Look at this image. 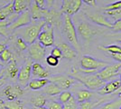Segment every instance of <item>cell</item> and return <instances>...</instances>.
I'll return each instance as SVG.
<instances>
[{
	"mask_svg": "<svg viewBox=\"0 0 121 109\" xmlns=\"http://www.w3.org/2000/svg\"><path fill=\"white\" fill-rule=\"evenodd\" d=\"M113 37H114V39H115L116 42L121 43V32H120V34H116V35H114Z\"/></svg>",
	"mask_w": 121,
	"mask_h": 109,
	"instance_id": "f6af8a7d",
	"label": "cell"
},
{
	"mask_svg": "<svg viewBox=\"0 0 121 109\" xmlns=\"http://www.w3.org/2000/svg\"><path fill=\"white\" fill-rule=\"evenodd\" d=\"M72 95L70 91H63L59 95V97H58V100L59 102H60L61 104H65L66 102H68L70 99L71 98Z\"/></svg>",
	"mask_w": 121,
	"mask_h": 109,
	"instance_id": "836d02e7",
	"label": "cell"
},
{
	"mask_svg": "<svg viewBox=\"0 0 121 109\" xmlns=\"http://www.w3.org/2000/svg\"><path fill=\"white\" fill-rule=\"evenodd\" d=\"M43 92L44 94L50 95V96H54V95H60L62 90L56 85V84L52 83V82H50L46 86L43 87Z\"/></svg>",
	"mask_w": 121,
	"mask_h": 109,
	"instance_id": "d4e9b609",
	"label": "cell"
},
{
	"mask_svg": "<svg viewBox=\"0 0 121 109\" xmlns=\"http://www.w3.org/2000/svg\"><path fill=\"white\" fill-rule=\"evenodd\" d=\"M32 21L33 19H32V16H31L30 9H27L18 15V16L15 18V20L8 26V29L12 33V32L16 31L24 26H28L29 24L32 23Z\"/></svg>",
	"mask_w": 121,
	"mask_h": 109,
	"instance_id": "ba28073f",
	"label": "cell"
},
{
	"mask_svg": "<svg viewBox=\"0 0 121 109\" xmlns=\"http://www.w3.org/2000/svg\"><path fill=\"white\" fill-rule=\"evenodd\" d=\"M45 24L46 22L44 20L34 21L28 26H24L16 31L19 33L20 37L25 40L27 45H31L38 39V36Z\"/></svg>",
	"mask_w": 121,
	"mask_h": 109,
	"instance_id": "7a4b0ae2",
	"label": "cell"
},
{
	"mask_svg": "<svg viewBox=\"0 0 121 109\" xmlns=\"http://www.w3.org/2000/svg\"><path fill=\"white\" fill-rule=\"evenodd\" d=\"M64 109H79L80 108V103L77 101L76 97L71 96V98L66 102L65 104H63Z\"/></svg>",
	"mask_w": 121,
	"mask_h": 109,
	"instance_id": "f546056e",
	"label": "cell"
},
{
	"mask_svg": "<svg viewBox=\"0 0 121 109\" xmlns=\"http://www.w3.org/2000/svg\"><path fill=\"white\" fill-rule=\"evenodd\" d=\"M49 83H50V80L48 78H35L30 81L28 85L32 90H39V89L43 88Z\"/></svg>",
	"mask_w": 121,
	"mask_h": 109,
	"instance_id": "603a6c76",
	"label": "cell"
},
{
	"mask_svg": "<svg viewBox=\"0 0 121 109\" xmlns=\"http://www.w3.org/2000/svg\"><path fill=\"white\" fill-rule=\"evenodd\" d=\"M57 47H59L60 49L63 58L72 60L77 57V51L71 45H69L67 43H60L57 45Z\"/></svg>",
	"mask_w": 121,
	"mask_h": 109,
	"instance_id": "e0dca14e",
	"label": "cell"
},
{
	"mask_svg": "<svg viewBox=\"0 0 121 109\" xmlns=\"http://www.w3.org/2000/svg\"><path fill=\"white\" fill-rule=\"evenodd\" d=\"M118 46H120V47H121V43H119V45H118Z\"/></svg>",
	"mask_w": 121,
	"mask_h": 109,
	"instance_id": "f907efd6",
	"label": "cell"
},
{
	"mask_svg": "<svg viewBox=\"0 0 121 109\" xmlns=\"http://www.w3.org/2000/svg\"><path fill=\"white\" fill-rule=\"evenodd\" d=\"M32 74L37 78H48L49 72L43 67L40 63H34L32 66Z\"/></svg>",
	"mask_w": 121,
	"mask_h": 109,
	"instance_id": "d6986e66",
	"label": "cell"
},
{
	"mask_svg": "<svg viewBox=\"0 0 121 109\" xmlns=\"http://www.w3.org/2000/svg\"><path fill=\"white\" fill-rule=\"evenodd\" d=\"M37 41L43 45L44 47H50L54 44V30L53 26L45 24V26L43 27L40 35L38 36Z\"/></svg>",
	"mask_w": 121,
	"mask_h": 109,
	"instance_id": "52a82bcc",
	"label": "cell"
},
{
	"mask_svg": "<svg viewBox=\"0 0 121 109\" xmlns=\"http://www.w3.org/2000/svg\"><path fill=\"white\" fill-rule=\"evenodd\" d=\"M106 14L108 16L111 17L113 21L115 22L117 20L121 19V8L120 9H113V10H108L106 11Z\"/></svg>",
	"mask_w": 121,
	"mask_h": 109,
	"instance_id": "d6a6232c",
	"label": "cell"
},
{
	"mask_svg": "<svg viewBox=\"0 0 121 109\" xmlns=\"http://www.w3.org/2000/svg\"><path fill=\"white\" fill-rule=\"evenodd\" d=\"M120 80H121V73H120ZM114 95H121V85H120V87L118 88V90H117Z\"/></svg>",
	"mask_w": 121,
	"mask_h": 109,
	"instance_id": "c3c4849f",
	"label": "cell"
},
{
	"mask_svg": "<svg viewBox=\"0 0 121 109\" xmlns=\"http://www.w3.org/2000/svg\"><path fill=\"white\" fill-rule=\"evenodd\" d=\"M24 94V89L20 86V85H9L3 89V95L8 101L16 100Z\"/></svg>",
	"mask_w": 121,
	"mask_h": 109,
	"instance_id": "4fadbf2b",
	"label": "cell"
},
{
	"mask_svg": "<svg viewBox=\"0 0 121 109\" xmlns=\"http://www.w3.org/2000/svg\"><path fill=\"white\" fill-rule=\"evenodd\" d=\"M15 44H16V47H18V49L20 50V51H25L26 50L27 48H28V45L25 43V41L22 38V37H17L16 38V40H15Z\"/></svg>",
	"mask_w": 121,
	"mask_h": 109,
	"instance_id": "e575fe53",
	"label": "cell"
},
{
	"mask_svg": "<svg viewBox=\"0 0 121 109\" xmlns=\"http://www.w3.org/2000/svg\"><path fill=\"white\" fill-rule=\"evenodd\" d=\"M82 2L89 6H96L97 5L96 0H82Z\"/></svg>",
	"mask_w": 121,
	"mask_h": 109,
	"instance_id": "60d3db41",
	"label": "cell"
},
{
	"mask_svg": "<svg viewBox=\"0 0 121 109\" xmlns=\"http://www.w3.org/2000/svg\"><path fill=\"white\" fill-rule=\"evenodd\" d=\"M108 64L104 62L102 60H99L94 57H91L90 56H84L82 57L81 60V67L86 70H93L99 72L102 68L107 66Z\"/></svg>",
	"mask_w": 121,
	"mask_h": 109,
	"instance_id": "8992f818",
	"label": "cell"
},
{
	"mask_svg": "<svg viewBox=\"0 0 121 109\" xmlns=\"http://www.w3.org/2000/svg\"><path fill=\"white\" fill-rule=\"evenodd\" d=\"M5 105L7 109H24V104L19 99L12 100V101H6L5 102Z\"/></svg>",
	"mask_w": 121,
	"mask_h": 109,
	"instance_id": "f1b7e54d",
	"label": "cell"
},
{
	"mask_svg": "<svg viewBox=\"0 0 121 109\" xmlns=\"http://www.w3.org/2000/svg\"><path fill=\"white\" fill-rule=\"evenodd\" d=\"M14 9L15 13L21 14L24 11L27 10L28 7L32 5V0H14Z\"/></svg>",
	"mask_w": 121,
	"mask_h": 109,
	"instance_id": "ffe728a7",
	"label": "cell"
},
{
	"mask_svg": "<svg viewBox=\"0 0 121 109\" xmlns=\"http://www.w3.org/2000/svg\"><path fill=\"white\" fill-rule=\"evenodd\" d=\"M85 16L90 19V20L94 23L95 25L99 26H104L107 28H112L113 23L108 19L106 15L99 13V12H90L89 10H85Z\"/></svg>",
	"mask_w": 121,
	"mask_h": 109,
	"instance_id": "9c48e42d",
	"label": "cell"
},
{
	"mask_svg": "<svg viewBox=\"0 0 121 109\" xmlns=\"http://www.w3.org/2000/svg\"><path fill=\"white\" fill-rule=\"evenodd\" d=\"M48 109H64L63 104L59 101H50L47 104Z\"/></svg>",
	"mask_w": 121,
	"mask_h": 109,
	"instance_id": "8d00e7d4",
	"label": "cell"
},
{
	"mask_svg": "<svg viewBox=\"0 0 121 109\" xmlns=\"http://www.w3.org/2000/svg\"><path fill=\"white\" fill-rule=\"evenodd\" d=\"M102 31L100 28H97L94 26H91L88 22H81L77 26V32L79 36L86 42L91 41L93 36Z\"/></svg>",
	"mask_w": 121,
	"mask_h": 109,
	"instance_id": "277c9868",
	"label": "cell"
},
{
	"mask_svg": "<svg viewBox=\"0 0 121 109\" xmlns=\"http://www.w3.org/2000/svg\"><path fill=\"white\" fill-rule=\"evenodd\" d=\"M106 103V99L101 98L97 101H87L80 104V108L79 109H97L99 105Z\"/></svg>",
	"mask_w": 121,
	"mask_h": 109,
	"instance_id": "cb8c5ba5",
	"label": "cell"
},
{
	"mask_svg": "<svg viewBox=\"0 0 121 109\" xmlns=\"http://www.w3.org/2000/svg\"><path fill=\"white\" fill-rule=\"evenodd\" d=\"M72 76L75 78L78 82L84 85L86 87L90 90H98L100 87H102L106 82L101 80L99 77L97 73L93 74H85L77 69H72Z\"/></svg>",
	"mask_w": 121,
	"mask_h": 109,
	"instance_id": "6da1fadb",
	"label": "cell"
},
{
	"mask_svg": "<svg viewBox=\"0 0 121 109\" xmlns=\"http://www.w3.org/2000/svg\"><path fill=\"white\" fill-rule=\"evenodd\" d=\"M19 68L17 66V64L15 60H11L7 67H6V72H7V75L8 76H10L12 79H15L18 76V74H19Z\"/></svg>",
	"mask_w": 121,
	"mask_h": 109,
	"instance_id": "484cf974",
	"label": "cell"
},
{
	"mask_svg": "<svg viewBox=\"0 0 121 109\" xmlns=\"http://www.w3.org/2000/svg\"><path fill=\"white\" fill-rule=\"evenodd\" d=\"M62 32L65 36L66 39L71 44L72 47L77 50H80V43L78 40L77 30L73 25L71 16L64 15L63 16V26H62Z\"/></svg>",
	"mask_w": 121,
	"mask_h": 109,
	"instance_id": "3957f363",
	"label": "cell"
},
{
	"mask_svg": "<svg viewBox=\"0 0 121 109\" xmlns=\"http://www.w3.org/2000/svg\"><path fill=\"white\" fill-rule=\"evenodd\" d=\"M28 54L30 56V58L34 61H41L46 54L45 47L43 45H41L38 41L29 45L28 47Z\"/></svg>",
	"mask_w": 121,
	"mask_h": 109,
	"instance_id": "7c38bea8",
	"label": "cell"
},
{
	"mask_svg": "<svg viewBox=\"0 0 121 109\" xmlns=\"http://www.w3.org/2000/svg\"><path fill=\"white\" fill-rule=\"evenodd\" d=\"M121 85V80L119 79H115L106 83L102 87L97 90V93L100 95H111V94L116 93L118 90V88Z\"/></svg>",
	"mask_w": 121,
	"mask_h": 109,
	"instance_id": "5bb4252c",
	"label": "cell"
},
{
	"mask_svg": "<svg viewBox=\"0 0 121 109\" xmlns=\"http://www.w3.org/2000/svg\"><path fill=\"white\" fill-rule=\"evenodd\" d=\"M119 109H121V107H120V108H119Z\"/></svg>",
	"mask_w": 121,
	"mask_h": 109,
	"instance_id": "f5cc1de1",
	"label": "cell"
},
{
	"mask_svg": "<svg viewBox=\"0 0 121 109\" xmlns=\"http://www.w3.org/2000/svg\"><path fill=\"white\" fill-rule=\"evenodd\" d=\"M120 68L121 63L108 65L107 66L99 70L97 74L101 80H103L104 82H108V81H112L119 74Z\"/></svg>",
	"mask_w": 121,
	"mask_h": 109,
	"instance_id": "5b68a950",
	"label": "cell"
},
{
	"mask_svg": "<svg viewBox=\"0 0 121 109\" xmlns=\"http://www.w3.org/2000/svg\"><path fill=\"white\" fill-rule=\"evenodd\" d=\"M111 29L114 32H121V19L115 21L113 23V26H112Z\"/></svg>",
	"mask_w": 121,
	"mask_h": 109,
	"instance_id": "ab89813d",
	"label": "cell"
},
{
	"mask_svg": "<svg viewBox=\"0 0 121 109\" xmlns=\"http://www.w3.org/2000/svg\"><path fill=\"white\" fill-rule=\"evenodd\" d=\"M82 3V0H62L60 12L63 15L73 16L80 11Z\"/></svg>",
	"mask_w": 121,
	"mask_h": 109,
	"instance_id": "30bf717a",
	"label": "cell"
},
{
	"mask_svg": "<svg viewBox=\"0 0 121 109\" xmlns=\"http://www.w3.org/2000/svg\"><path fill=\"white\" fill-rule=\"evenodd\" d=\"M121 8V0L120 1H117L114 3H111L109 5H106L104 7V10H113V9H120Z\"/></svg>",
	"mask_w": 121,
	"mask_h": 109,
	"instance_id": "74e56055",
	"label": "cell"
},
{
	"mask_svg": "<svg viewBox=\"0 0 121 109\" xmlns=\"http://www.w3.org/2000/svg\"><path fill=\"white\" fill-rule=\"evenodd\" d=\"M0 60L3 63L10 62L11 60H13V55L8 48H5L4 52L0 55Z\"/></svg>",
	"mask_w": 121,
	"mask_h": 109,
	"instance_id": "1f68e13d",
	"label": "cell"
},
{
	"mask_svg": "<svg viewBox=\"0 0 121 109\" xmlns=\"http://www.w3.org/2000/svg\"><path fill=\"white\" fill-rule=\"evenodd\" d=\"M30 12L32 19L33 21H38V20H44L47 8L45 7H40L38 5H36L35 3H32L30 6Z\"/></svg>",
	"mask_w": 121,
	"mask_h": 109,
	"instance_id": "ac0fdd59",
	"label": "cell"
},
{
	"mask_svg": "<svg viewBox=\"0 0 121 109\" xmlns=\"http://www.w3.org/2000/svg\"><path fill=\"white\" fill-rule=\"evenodd\" d=\"M110 57L117 61L118 63H121V53H117V54H110Z\"/></svg>",
	"mask_w": 121,
	"mask_h": 109,
	"instance_id": "b9f144b4",
	"label": "cell"
},
{
	"mask_svg": "<svg viewBox=\"0 0 121 109\" xmlns=\"http://www.w3.org/2000/svg\"><path fill=\"white\" fill-rule=\"evenodd\" d=\"M51 55H52V57L58 58V59H60V58L62 57V53H61L60 48H59V47H54V48L51 51Z\"/></svg>",
	"mask_w": 121,
	"mask_h": 109,
	"instance_id": "f35d334b",
	"label": "cell"
},
{
	"mask_svg": "<svg viewBox=\"0 0 121 109\" xmlns=\"http://www.w3.org/2000/svg\"><path fill=\"white\" fill-rule=\"evenodd\" d=\"M5 48H6V46H5V44H2V43H0V55L2 54V53L4 52V50H5Z\"/></svg>",
	"mask_w": 121,
	"mask_h": 109,
	"instance_id": "bcb514c9",
	"label": "cell"
},
{
	"mask_svg": "<svg viewBox=\"0 0 121 109\" xmlns=\"http://www.w3.org/2000/svg\"><path fill=\"white\" fill-rule=\"evenodd\" d=\"M0 8H1V7H0Z\"/></svg>",
	"mask_w": 121,
	"mask_h": 109,
	"instance_id": "db71d44e",
	"label": "cell"
},
{
	"mask_svg": "<svg viewBox=\"0 0 121 109\" xmlns=\"http://www.w3.org/2000/svg\"><path fill=\"white\" fill-rule=\"evenodd\" d=\"M1 62H2V61H1V60H0V66H1Z\"/></svg>",
	"mask_w": 121,
	"mask_h": 109,
	"instance_id": "816d5d0a",
	"label": "cell"
},
{
	"mask_svg": "<svg viewBox=\"0 0 121 109\" xmlns=\"http://www.w3.org/2000/svg\"><path fill=\"white\" fill-rule=\"evenodd\" d=\"M54 2H55V0H45L46 8H48V9L52 8V5H53V4H54Z\"/></svg>",
	"mask_w": 121,
	"mask_h": 109,
	"instance_id": "7bdbcfd3",
	"label": "cell"
},
{
	"mask_svg": "<svg viewBox=\"0 0 121 109\" xmlns=\"http://www.w3.org/2000/svg\"><path fill=\"white\" fill-rule=\"evenodd\" d=\"M46 63L50 66H52V67H55L57 66L58 65H59V59L58 58H56V57H52V55L50 56H48V57H46Z\"/></svg>",
	"mask_w": 121,
	"mask_h": 109,
	"instance_id": "d590c367",
	"label": "cell"
},
{
	"mask_svg": "<svg viewBox=\"0 0 121 109\" xmlns=\"http://www.w3.org/2000/svg\"><path fill=\"white\" fill-rule=\"evenodd\" d=\"M0 109H7L5 105V102L2 99H0Z\"/></svg>",
	"mask_w": 121,
	"mask_h": 109,
	"instance_id": "7dc6e473",
	"label": "cell"
},
{
	"mask_svg": "<svg viewBox=\"0 0 121 109\" xmlns=\"http://www.w3.org/2000/svg\"><path fill=\"white\" fill-rule=\"evenodd\" d=\"M34 2L40 7H45V0H34Z\"/></svg>",
	"mask_w": 121,
	"mask_h": 109,
	"instance_id": "ee69618b",
	"label": "cell"
},
{
	"mask_svg": "<svg viewBox=\"0 0 121 109\" xmlns=\"http://www.w3.org/2000/svg\"><path fill=\"white\" fill-rule=\"evenodd\" d=\"M121 107V95L118 98L115 99L110 102H107L102 104L97 109H119Z\"/></svg>",
	"mask_w": 121,
	"mask_h": 109,
	"instance_id": "4316f807",
	"label": "cell"
},
{
	"mask_svg": "<svg viewBox=\"0 0 121 109\" xmlns=\"http://www.w3.org/2000/svg\"><path fill=\"white\" fill-rule=\"evenodd\" d=\"M32 62L29 60L25 63V65L20 68L19 74H18V83L22 85H26L28 83V81L30 80L31 74H32Z\"/></svg>",
	"mask_w": 121,
	"mask_h": 109,
	"instance_id": "9a60e30c",
	"label": "cell"
},
{
	"mask_svg": "<svg viewBox=\"0 0 121 109\" xmlns=\"http://www.w3.org/2000/svg\"><path fill=\"white\" fill-rule=\"evenodd\" d=\"M61 15H62L61 12H58V11L52 9V8H50V9L47 8L44 21L46 22V24H48L52 26H60Z\"/></svg>",
	"mask_w": 121,
	"mask_h": 109,
	"instance_id": "2e32d148",
	"label": "cell"
},
{
	"mask_svg": "<svg viewBox=\"0 0 121 109\" xmlns=\"http://www.w3.org/2000/svg\"><path fill=\"white\" fill-rule=\"evenodd\" d=\"M31 102L34 104L35 107L39 108V107H43V106L45 105L46 103H47V100H46L45 96L43 95H36L35 96H33Z\"/></svg>",
	"mask_w": 121,
	"mask_h": 109,
	"instance_id": "83f0119b",
	"label": "cell"
},
{
	"mask_svg": "<svg viewBox=\"0 0 121 109\" xmlns=\"http://www.w3.org/2000/svg\"><path fill=\"white\" fill-rule=\"evenodd\" d=\"M100 49L107 51L109 54H117V53H121V47L120 46H117V45H110V46H107V47H99Z\"/></svg>",
	"mask_w": 121,
	"mask_h": 109,
	"instance_id": "4dcf8cb0",
	"label": "cell"
},
{
	"mask_svg": "<svg viewBox=\"0 0 121 109\" xmlns=\"http://www.w3.org/2000/svg\"><path fill=\"white\" fill-rule=\"evenodd\" d=\"M37 109H48V107H45V106H43V107H39Z\"/></svg>",
	"mask_w": 121,
	"mask_h": 109,
	"instance_id": "681fc988",
	"label": "cell"
},
{
	"mask_svg": "<svg viewBox=\"0 0 121 109\" xmlns=\"http://www.w3.org/2000/svg\"><path fill=\"white\" fill-rule=\"evenodd\" d=\"M50 82L56 84L61 90H68L71 85L78 82L73 76H65V75H55L50 77Z\"/></svg>",
	"mask_w": 121,
	"mask_h": 109,
	"instance_id": "8fae6325",
	"label": "cell"
},
{
	"mask_svg": "<svg viewBox=\"0 0 121 109\" xmlns=\"http://www.w3.org/2000/svg\"><path fill=\"white\" fill-rule=\"evenodd\" d=\"M15 14L14 3H9L5 6L0 8V21H4L8 19L11 16Z\"/></svg>",
	"mask_w": 121,
	"mask_h": 109,
	"instance_id": "7402d4cb",
	"label": "cell"
},
{
	"mask_svg": "<svg viewBox=\"0 0 121 109\" xmlns=\"http://www.w3.org/2000/svg\"><path fill=\"white\" fill-rule=\"evenodd\" d=\"M93 96L94 93L90 89H81L79 90L76 94V99L80 104L87 101H91Z\"/></svg>",
	"mask_w": 121,
	"mask_h": 109,
	"instance_id": "44dd1931",
	"label": "cell"
}]
</instances>
